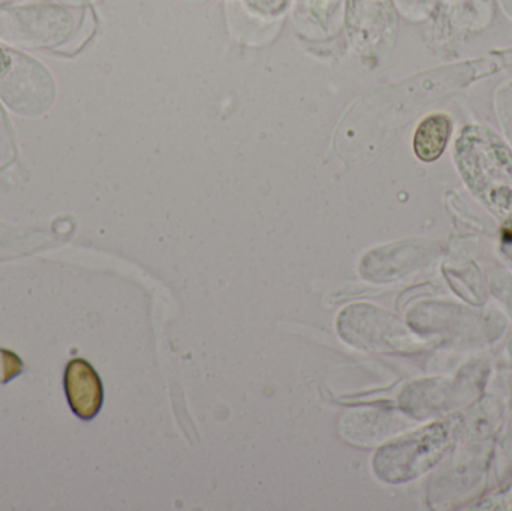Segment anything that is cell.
Listing matches in <instances>:
<instances>
[{
	"label": "cell",
	"instance_id": "4",
	"mask_svg": "<svg viewBox=\"0 0 512 511\" xmlns=\"http://www.w3.org/2000/svg\"><path fill=\"white\" fill-rule=\"evenodd\" d=\"M451 123L447 114H432L418 125L414 135V150L418 159L433 162L444 153L450 140Z\"/></svg>",
	"mask_w": 512,
	"mask_h": 511
},
{
	"label": "cell",
	"instance_id": "2",
	"mask_svg": "<svg viewBox=\"0 0 512 511\" xmlns=\"http://www.w3.org/2000/svg\"><path fill=\"white\" fill-rule=\"evenodd\" d=\"M442 443L444 437L429 429L426 434L384 447L373 461L375 473L385 482H405L417 474L418 468H423L424 461L435 455V450Z\"/></svg>",
	"mask_w": 512,
	"mask_h": 511
},
{
	"label": "cell",
	"instance_id": "1",
	"mask_svg": "<svg viewBox=\"0 0 512 511\" xmlns=\"http://www.w3.org/2000/svg\"><path fill=\"white\" fill-rule=\"evenodd\" d=\"M457 159L469 185L496 210L512 215V155L487 128L471 126L457 141Z\"/></svg>",
	"mask_w": 512,
	"mask_h": 511
},
{
	"label": "cell",
	"instance_id": "3",
	"mask_svg": "<svg viewBox=\"0 0 512 511\" xmlns=\"http://www.w3.org/2000/svg\"><path fill=\"white\" fill-rule=\"evenodd\" d=\"M65 392L72 411L81 420L98 416L104 402V389L101 378L86 360L74 359L66 366Z\"/></svg>",
	"mask_w": 512,
	"mask_h": 511
}]
</instances>
